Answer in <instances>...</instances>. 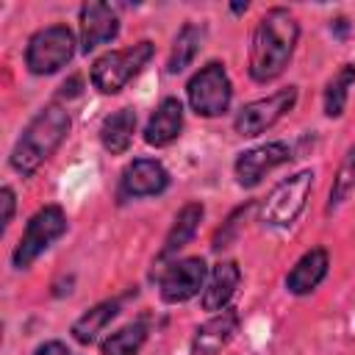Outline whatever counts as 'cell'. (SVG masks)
<instances>
[{
	"label": "cell",
	"mask_w": 355,
	"mask_h": 355,
	"mask_svg": "<svg viewBox=\"0 0 355 355\" xmlns=\"http://www.w3.org/2000/svg\"><path fill=\"white\" fill-rule=\"evenodd\" d=\"M300 44V19L286 6L266 8L250 36V55H247V75L252 83H272L277 80Z\"/></svg>",
	"instance_id": "6da1fadb"
},
{
	"label": "cell",
	"mask_w": 355,
	"mask_h": 355,
	"mask_svg": "<svg viewBox=\"0 0 355 355\" xmlns=\"http://www.w3.org/2000/svg\"><path fill=\"white\" fill-rule=\"evenodd\" d=\"M72 130V114L69 105H64L61 100H53L47 105H42L28 125L22 128V133L17 136L11 153H8V166L19 175V178H31L36 175L67 141Z\"/></svg>",
	"instance_id": "7a4b0ae2"
},
{
	"label": "cell",
	"mask_w": 355,
	"mask_h": 355,
	"mask_svg": "<svg viewBox=\"0 0 355 355\" xmlns=\"http://www.w3.org/2000/svg\"><path fill=\"white\" fill-rule=\"evenodd\" d=\"M153 58H155V42L150 39H139L136 44L108 50L92 61L89 83L100 94H119L130 80H136L150 67Z\"/></svg>",
	"instance_id": "3957f363"
},
{
	"label": "cell",
	"mask_w": 355,
	"mask_h": 355,
	"mask_svg": "<svg viewBox=\"0 0 355 355\" xmlns=\"http://www.w3.org/2000/svg\"><path fill=\"white\" fill-rule=\"evenodd\" d=\"M313 180H316V172L311 166L297 169L288 178H280L266 191V197L258 200V222L266 227H275V230L291 227L302 216V211L311 200Z\"/></svg>",
	"instance_id": "277c9868"
},
{
	"label": "cell",
	"mask_w": 355,
	"mask_h": 355,
	"mask_svg": "<svg viewBox=\"0 0 355 355\" xmlns=\"http://www.w3.org/2000/svg\"><path fill=\"white\" fill-rule=\"evenodd\" d=\"M80 50L75 31L67 22H53L33 31L25 42V69L36 78H50L72 64L75 53Z\"/></svg>",
	"instance_id": "5b68a950"
},
{
	"label": "cell",
	"mask_w": 355,
	"mask_h": 355,
	"mask_svg": "<svg viewBox=\"0 0 355 355\" xmlns=\"http://www.w3.org/2000/svg\"><path fill=\"white\" fill-rule=\"evenodd\" d=\"M69 227L67 211L55 202H47L42 208H36L31 214V219L25 222L22 236L17 239L14 250H11V266L14 269H31Z\"/></svg>",
	"instance_id": "8992f818"
},
{
	"label": "cell",
	"mask_w": 355,
	"mask_h": 355,
	"mask_svg": "<svg viewBox=\"0 0 355 355\" xmlns=\"http://www.w3.org/2000/svg\"><path fill=\"white\" fill-rule=\"evenodd\" d=\"M186 105L200 119H219L233 105V80L222 61H208L186 80Z\"/></svg>",
	"instance_id": "52a82bcc"
},
{
	"label": "cell",
	"mask_w": 355,
	"mask_h": 355,
	"mask_svg": "<svg viewBox=\"0 0 355 355\" xmlns=\"http://www.w3.org/2000/svg\"><path fill=\"white\" fill-rule=\"evenodd\" d=\"M297 100H300V86L288 83L283 89H275L272 94L266 97H258V100H250L244 103L236 116H233V130L241 136V139H255L266 130H272L280 119H286L294 108H297Z\"/></svg>",
	"instance_id": "ba28073f"
},
{
	"label": "cell",
	"mask_w": 355,
	"mask_h": 355,
	"mask_svg": "<svg viewBox=\"0 0 355 355\" xmlns=\"http://www.w3.org/2000/svg\"><path fill=\"white\" fill-rule=\"evenodd\" d=\"M208 263L200 255L175 258L158 272V297L164 305H183L202 294L208 280Z\"/></svg>",
	"instance_id": "9c48e42d"
},
{
	"label": "cell",
	"mask_w": 355,
	"mask_h": 355,
	"mask_svg": "<svg viewBox=\"0 0 355 355\" xmlns=\"http://www.w3.org/2000/svg\"><path fill=\"white\" fill-rule=\"evenodd\" d=\"M294 158V150L288 141H263V144H255L250 150H241L233 161V178L241 189H255L263 183L266 175H272L275 169L286 166L288 161Z\"/></svg>",
	"instance_id": "30bf717a"
},
{
	"label": "cell",
	"mask_w": 355,
	"mask_h": 355,
	"mask_svg": "<svg viewBox=\"0 0 355 355\" xmlns=\"http://www.w3.org/2000/svg\"><path fill=\"white\" fill-rule=\"evenodd\" d=\"M172 183L169 169L158 158H133L119 172L116 200H144V197H161Z\"/></svg>",
	"instance_id": "8fae6325"
},
{
	"label": "cell",
	"mask_w": 355,
	"mask_h": 355,
	"mask_svg": "<svg viewBox=\"0 0 355 355\" xmlns=\"http://www.w3.org/2000/svg\"><path fill=\"white\" fill-rule=\"evenodd\" d=\"M119 8L111 6V3H100V0H92V3H83L78 8V44H80V53L89 55L94 50H100L103 44H111L116 36H119Z\"/></svg>",
	"instance_id": "7c38bea8"
},
{
	"label": "cell",
	"mask_w": 355,
	"mask_h": 355,
	"mask_svg": "<svg viewBox=\"0 0 355 355\" xmlns=\"http://www.w3.org/2000/svg\"><path fill=\"white\" fill-rule=\"evenodd\" d=\"M183 122H186V105L180 97L169 94L164 97L153 114L147 116L144 122V130H141V139L147 147H155V150H164L169 144H175L183 133Z\"/></svg>",
	"instance_id": "4fadbf2b"
},
{
	"label": "cell",
	"mask_w": 355,
	"mask_h": 355,
	"mask_svg": "<svg viewBox=\"0 0 355 355\" xmlns=\"http://www.w3.org/2000/svg\"><path fill=\"white\" fill-rule=\"evenodd\" d=\"M239 327H241V316L233 305L219 311V313H211L202 324L194 327L191 341H189V352L191 355H219L236 338Z\"/></svg>",
	"instance_id": "5bb4252c"
},
{
	"label": "cell",
	"mask_w": 355,
	"mask_h": 355,
	"mask_svg": "<svg viewBox=\"0 0 355 355\" xmlns=\"http://www.w3.org/2000/svg\"><path fill=\"white\" fill-rule=\"evenodd\" d=\"M202 219H205V205H202L200 200L183 202V205L178 208V214H175V219H172L166 236H164V244H161V250H158V255H155V263L164 266V263L175 261L178 252L186 250V247L194 241V236H197Z\"/></svg>",
	"instance_id": "9a60e30c"
},
{
	"label": "cell",
	"mask_w": 355,
	"mask_h": 355,
	"mask_svg": "<svg viewBox=\"0 0 355 355\" xmlns=\"http://www.w3.org/2000/svg\"><path fill=\"white\" fill-rule=\"evenodd\" d=\"M327 272H330V252H327V247L316 244L294 261V266L283 277V286L294 297H308L324 283Z\"/></svg>",
	"instance_id": "2e32d148"
},
{
	"label": "cell",
	"mask_w": 355,
	"mask_h": 355,
	"mask_svg": "<svg viewBox=\"0 0 355 355\" xmlns=\"http://www.w3.org/2000/svg\"><path fill=\"white\" fill-rule=\"evenodd\" d=\"M239 286H241V266L233 258H225V261L214 263L211 272H208L205 288L200 294V308L208 311V313H219V311L230 308Z\"/></svg>",
	"instance_id": "e0dca14e"
},
{
	"label": "cell",
	"mask_w": 355,
	"mask_h": 355,
	"mask_svg": "<svg viewBox=\"0 0 355 355\" xmlns=\"http://www.w3.org/2000/svg\"><path fill=\"white\" fill-rule=\"evenodd\" d=\"M136 128H139V114L133 105H122L116 111H111L103 122H100V147L108 153V155H125L133 144V136H136Z\"/></svg>",
	"instance_id": "ac0fdd59"
},
{
	"label": "cell",
	"mask_w": 355,
	"mask_h": 355,
	"mask_svg": "<svg viewBox=\"0 0 355 355\" xmlns=\"http://www.w3.org/2000/svg\"><path fill=\"white\" fill-rule=\"evenodd\" d=\"M205 36H208V28H205L202 22H194V19L183 22V25L178 28V33L172 36V44H169L166 72H169V75L186 72V69L197 61V55H200V50H202V44H205Z\"/></svg>",
	"instance_id": "d6986e66"
},
{
	"label": "cell",
	"mask_w": 355,
	"mask_h": 355,
	"mask_svg": "<svg viewBox=\"0 0 355 355\" xmlns=\"http://www.w3.org/2000/svg\"><path fill=\"white\" fill-rule=\"evenodd\" d=\"M122 311V297H111V300H103V302H94L92 308H86L72 324H69V336L75 344L80 347H89L100 338V333L119 316Z\"/></svg>",
	"instance_id": "ffe728a7"
},
{
	"label": "cell",
	"mask_w": 355,
	"mask_h": 355,
	"mask_svg": "<svg viewBox=\"0 0 355 355\" xmlns=\"http://www.w3.org/2000/svg\"><path fill=\"white\" fill-rule=\"evenodd\" d=\"M150 338V322L141 316V319H133L116 330H111L108 336H103L97 341V349L100 355H139L144 349Z\"/></svg>",
	"instance_id": "44dd1931"
},
{
	"label": "cell",
	"mask_w": 355,
	"mask_h": 355,
	"mask_svg": "<svg viewBox=\"0 0 355 355\" xmlns=\"http://www.w3.org/2000/svg\"><path fill=\"white\" fill-rule=\"evenodd\" d=\"M355 86V61H344L322 89V111L327 119H341L349 103V89Z\"/></svg>",
	"instance_id": "7402d4cb"
},
{
	"label": "cell",
	"mask_w": 355,
	"mask_h": 355,
	"mask_svg": "<svg viewBox=\"0 0 355 355\" xmlns=\"http://www.w3.org/2000/svg\"><path fill=\"white\" fill-rule=\"evenodd\" d=\"M352 191H355V141L347 147V153L341 155V161L336 166V175H333L330 191H327V202H324V216L338 214L341 205L352 197Z\"/></svg>",
	"instance_id": "603a6c76"
},
{
	"label": "cell",
	"mask_w": 355,
	"mask_h": 355,
	"mask_svg": "<svg viewBox=\"0 0 355 355\" xmlns=\"http://www.w3.org/2000/svg\"><path fill=\"white\" fill-rule=\"evenodd\" d=\"M252 211H258V200H247V202L236 205V208L225 216V222L214 230V236H211V250H214V252L227 250V247L239 239V233L244 230V222H247V216H250Z\"/></svg>",
	"instance_id": "cb8c5ba5"
},
{
	"label": "cell",
	"mask_w": 355,
	"mask_h": 355,
	"mask_svg": "<svg viewBox=\"0 0 355 355\" xmlns=\"http://www.w3.org/2000/svg\"><path fill=\"white\" fill-rule=\"evenodd\" d=\"M0 205H3V216H0V233H6L14 222V214H17V194L11 186H3L0 189Z\"/></svg>",
	"instance_id": "d4e9b609"
},
{
	"label": "cell",
	"mask_w": 355,
	"mask_h": 355,
	"mask_svg": "<svg viewBox=\"0 0 355 355\" xmlns=\"http://www.w3.org/2000/svg\"><path fill=\"white\" fill-rule=\"evenodd\" d=\"M33 355H75L64 341H58V338H50V341H42L36 349H33Z\"/></svg>",
	"instance_id": "484cf974"
},
{
	"label": "cell",
	"mask_w": 355,
	"mask_h": 355,
	"mask_svg": "<svg viewBox=\"0 0 355 355\" xmlns=\"http://www.w3.org/2000/svg\"><path fill=\"white\" fill-rule=\"evenodd\" d=\"M349 31H352V22H349L347 17H333V19H330V33H333L336 39L344 42V39L349 36Z\"/></svg>",
	"instance_id": "4316f807"
},
{
	"label": "cell",
	"mask_w": 355,
	"mask_h": 355,
	"mask_svg": "<svg viewBox=\"0 0 355 355\" xmlns=\"http://www.w3.org/2000/svg\"><path fill=\"white\" fill-rule=\"evenodd\" d=\"M78 94H80V75H72V78L61 86V92H58L55 100H64V97L69 100V97H78Z\"/></svg>",
	"instance_id": "83f0119b"
},
{
	"label": "cell",
	"mask_w": 355,
	"mask_h": 355,
	"mask_svg": "<svg viewBox=\"0 0 355 355\" xmlns=\"http://www.w3.org/2000/svg\"><path fill=\"white\" fill-rule=\"evenodd\" d=\"M247 8H250V3H230V11L233 14H244Z\"/></svg>",
	"instance_id": "f1b7e54d"
}]
</instances>
